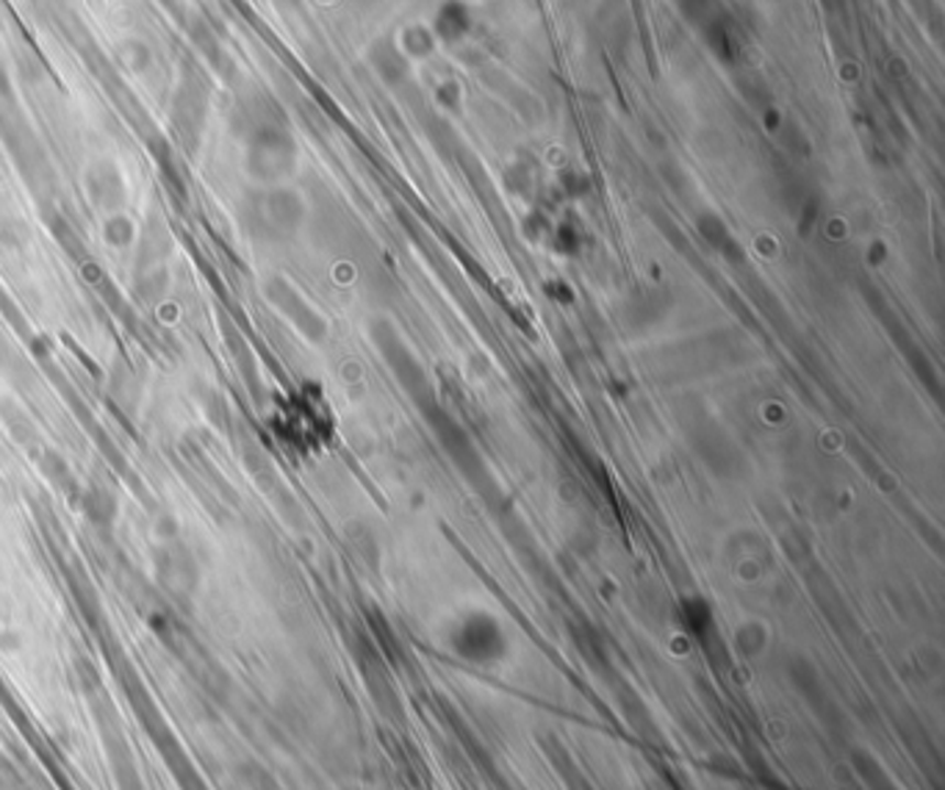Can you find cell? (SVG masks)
Listing matches in <instances>:
<instances>
[{"mask_svg": "<svg viewBox=\"0 0 945 790\" xmlns=\"http://www.w3.org/2000/svg\"><path fill=\"white\" fill-rule=\"evenodd\" d=\"M266 297L275 303L277 311H281L283 317H288V322H295L297 328H300V333L311 336V339H319V336L325 333L322 319H319L317 314H314L311 308H308L306 303L300 300V295H297V292L292 289L288 283H283V281L266 283Z\"/></svg>", "mask_w": 945, "mask_h": 790, "instance_id": "6da1fadb", "label": "cell"}, {"mask_svg": "<svg viewBox=\"0 0 945 790\" xmlns=\"http://www.w3.org/2000/svg\"><path fill=\"white\" fill-rule=\"evenodd\" d=\"M42 472H45L47 478H51L53 483H56L58 489H64V491L76 485V478H73V472H69L67 461H64V458L53 450L42 452Z\"/></svg>", "mask_w": 945, "mask_h": 790, "instance_id": "7a4b0ae2", "label": "cell"}, {"mask_svg": "<svg viewBox=\"0 0 945 790\" xmlns=\"http://www.w3.org/2000/svg\"><path fill=\"white\" fill-rule=\"evenodd\" d=\"M84 508H87V514L92 516V519L100 522V514H106V519H111V516L117 514V502L109 491L95 485V489H89L87 494H84Z\"/></svg>", "mask_w": 945, "mask_h": 790, "instance_id": "3957f363", "label": "cell"}, {"mask_svg": "<svg viewBox=\"0 0 945 790\" xmlns=\"http://www.w3.org/2000/svg\"><path fill=\"white\" fill-rule=\"evenodd\" d=\"M441 18H450V23H439L441 34L444 36L463 34V31H466V25H469L466 12H463V7H455V3H452V7H447L444 12H441Z\"/></svg>", "mask_w": 945, "mask_h": 790, "instance_id": "277c9868", "label": "cell"}, {"mask_svg": "<svg viewBox=\"0 0 945 790\" xmlns=\"http://www.w3.org/2000/svg\"><path fill=\"white\" fill-rule=\"evenodd\" d=\"M0 366H3V347H0Z\"/></svg>", "mask_w": 945, "mask_h": 790, "instance_id": "5b68a950", "label": "cell"}]
</instances>
